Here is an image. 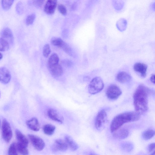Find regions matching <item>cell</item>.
<instances>
[{
	"instance_id": "cell-32",
	"label": "cell",
	"mask_w": 155,
	"mask_h": 155,
	"mask_svg": "<svg viewBox=\"0 0 155 155\" xmlns=\"http://www.w3.org/2000/svg\"><path fill=\"white\" fill-rule=\"evenodd\" d=\"M35 18V14H32L28 15L26 19L25 22L27 25H31L33 23Z\"/></svg>"
},
{
	"instance_id": "cell-35",
	"label": "cell",
	"mask_w": 155,
	"mask_h": 155,
	"mask_svg": "<svg viewBox=\"0 0 155 155\" xmlns=\"http://www.w3.org/2000/svg\"><path fill=\"white\" fill-rule=\"evenodd\" d=\"M62 64L67 67H69L72 66L73 63L70 60L68 59H65L62 62Z\"/></svg>"
},
{
	"instance_id": "cell-24",
	"label": "cell",
	"mask_w": 155,
	"mask_h": 155,
	"mask_svg": "<svg viewBox=\"0 0 155 155\" xmlns=\"http://www.w3.org/2000/svg\"><path fill=\"white\" fill-rule=\"evenodd\" d=\"M59 58L58 55L55 53L53 54L49 58L48 66L53 65L58 63Z\"/></svg>"
},
{
	"instance_id": "cell-23",
	"label": "cell",
	"mask_w": 155,
	"mask_h": 155,
	"mask_svg": "<svg viewBox=\"0 0 155 155\" xmlns=\"http://www.w3.org/2000/svg\"><path fill=\"white\" fill-rule=\"evenodd\" d=\"M155 134L154 130L148 129L144 131L142 134V137L145 140H148L153 137Z\"/></svg>"
},
{
	"instance_id": "cell-21",
	"label": "cell",
	"mask_w": 155,
	"mask_h": 155,
	"mask_svg": "<svg viewBox=\"0 0 155 155\" xmlns=\"http://www.w3.org/2000/svg\"><path fill=\"white\" fill-rule=\"evenodd\" d=\"M16 147L18 152L22 155H28L29 154L27 147L18 143L16 144Z\"/></svg>"
},
{
	"instance_id": "cell-26",
	"label": "cell",
	"mask_w": 155,
	"mask_h": 155,
	"mask_svg": "<svg viewBox=\"0 0 155 155\" xmlns=\"http://www.w3.org/2000/svg\"><path fill=\"white\" fill-rule=\"evenodd\" d=\"M9 47L8 42L2 38H0V51H7Z\"/></svg>"
},
{
	"instance_id": "cell-29",
	"label": "cell",
	"mask_w": 155,
	"mask_h": 155,
	"mask_svg": "<svg viewBox=\"0 0 155 155\" xmlns=\"http://www.w3.org/2000/svg\"><path fill=\"white\" fill-rule=\"evenodd\" d=\"M8 154L12 155H17L18 154L16 144L15 143H13L10 145L8 150Z\"/></svg>"
},
{
	"instance_id": "cell-1",
	"label": "cell",
	"mask_w": 155,
	"mask_h": 155,
	"mask_svg": "<svg viewBox=\"0 0 155 155\" xmlns=\"http://www.w3.org/2000/svg\"><path fill=\"white\" fill-rule=\"evenodd\" d=\"M150 90L143 84L139 85L133 95L135 111L140 115L145 113L148 110V98Z\"/></svg>"
},
{
	"instance_id": "cell-15",
	"label": "cell",
	"mask_w": 155,
	"mask_h": 155,
	"mask_svg": "<svg viewBox=\"0 0 155 155\" xmlns=\"http://www.w3.org/2000/svg\"><path fill=\"white\" fill-rule=\"evenodd\" d=\"M26 124L30 129L34 131H38L40 129L39 121L35 117H33L27 120L26 122Z\"/></svg>"
},
{
	"instance_id": "cell-18",
	"label": "cell",
	"mask_w": 155,
	"mask_h": 155,
	"mask_svg": "<svg viewBox=\"0 0 155 155\" xmlns=\"http://www.w3.org/2000/svg\"><path fill=\"white\" fill-rule=\"evenodd\" d=\"M15 133L17 139L18 141V142L27 147L28 141L25 136L18 129L15 130Z\"/></svg>"
},
{
	"instance_id": "cell-39",
	"label": "cell",
	"mask_w": 155,
	"mask_h": 155,
	"mask_svg": "<svg viewBox=\"0 0 155 155\" xmlns=\"http://www.w3.org/2000/svg\"></svg>"
},
{
	"instance_id": "cell-38",
	"label": "cell",
	"mask_w": 155,
	"mask_h": 155,
	"mask_svg": "<svg viewBox=\"0 0 155 155\" xmlns=\"http://www.w3.org/2000/svg\"><path fill=\"white\" fill-rule=\"evenodd\" d=\"M3 57L2 54L0 52V60H1Z\"/></svg>"
},
{
	"instance_id": "cell-12",
	"label": "cell",
	"mask_w": 155,
	"mask_h": 155,
	"mask_svg": "<svg viewBox=\"0 0 155 155\" xmlns=\"http://www.w3.org/2000/svg\"><path fill=\"white\" fill-rule=\"evenodd\" d=\"M57 0H48L44 7V11L49 15L53 14L55 11Z\"/></svg>"
},
{
	"instance_id": "cell-9",
	"label": "cell",
	"mask_w": 155,
	"mask_h": 155,
	"mask_svg": "<svg viewBox=\"0 0 155 155\" xmlns=\"http://www.w3.org/2000/svg\"><path fill=\"white\" fill-rule=\"evenodd\" d=\"M47 114L49 118L53 120L60 123H63L64 120L63 116L56 110L50 109L48 110Z\"/></svg>"
},
{
	"instance_id": "cell-8",
	"label": "cell",
	"mask_w": 155,
	"mask_h": 155,
	"mask_svg": "<svg viewBox=\"0 0 155 155\" xmlns=\"http://www.w3.org/2000/svg\"><path fill=\"white\" fill-rule=\"evenodd\" d=\"M68 148V146L65 140L61 139L55 140L51 147V150L54 152L65 151Z\"/></svg>"
},
{
	"instance_id": "cell-6",
	"label": "cell",
	"mask_w": 155,
	"mask_h": 155,
	"mask_svg": "<svg viewBox=\"0 0 155 155\" xmlns=\"http://www.w3.org/2000/svg\"><path fill=\"white\" fill-rule=\"evenodd\" d=\"M2 131L3 139L6 142H9L12 139V132L9 123L5 119L2 121Z\"/></svg>"
},
{
	"instance_id": "cell-31",
	"label": "cell",
	"mask_w": 155,
	"mask_h": 155,
	"mask_svg": "<svg viewBox=\"0 0 155 155\" xmlns=\"http://www.w3.org/2000/svg\"><path fill=\"white\" fill-rule=\"evenodd\" d=\"M50 46L48 44H45L43 48V54L44 57H48L51 52Z\"/></svg>"
},
{
	"instance_id": "cell-36",
	"label": "cell",
	"mask_w": 155,
	"mask_h": 155,
	"mask_svg": "<svg viewBox=\"0 0 155 155\" xmlns=\"http://www.w3.org/2000/svg\"><path fill=\"white\" fill-rule=\"evenodd\" d=\"M45 0H35L34 1L35 4L39 6L41 5Z\"/></svg>"
},
{
	"instance_id": "cell-2",
	"label": "cell",
	"mask_w": 155,
	"mask_h": 155,
	"mask_svg": "<svg viewBox=\"0 0 155 155\" xmlns=\"http://www.w3.org/2000/svg\"><path fill=\"white\" fill-rule=\"evenodd\" d=\"M140 117V114L135 111L125 112L116 116L111 121L110 125V130L113 133L119 129L125 123L136 121Z\"/></svg>"
},
{
	"instance_id": "cell-4",
	"label": "cell",
	"mask_w": 155,
	"mask_h": 155,
	"mask_svg": "<svg viewBox=\"0 0 155 155\" xmlns=\"http://www.w3.org/2000/svg\"><path fill=\"white\" fill-rule=\"evenodd\" d=\"M107 120V115L106 110L102 109L98 113L95 120V126L98 130H102L105 126Z\"/></svg>"
},
{
	"instance_id": "cell-37",
	"label": "cell",
	"mask_w": 155,
	"mask_h": 155,
	"mask_svg": "<svg viewBox=\"0 0 155 155\" xmlns=\"http://www.w3.org/2000/svg\"><path fill=\"white\" fill-rule=\"evenodd\" d=\"M150 79L151 81L152 82V83H153V84L155 83V75L154 74L153 75L151 76Z\"/></svg>"
},
{
	"instance_id": "cell-10",
	"label": "cell",
	"mask_w": 155,
	"mask_h": 155,
	"mask_svg": "<svg viewBox=\"0 0 155 155\" xmlns=\"http://www.w3.org/2000/svg\"><path fill=\"white\" fill-rule=\"evenodd\" d=\"M11 79V75L9 70L6 68H0V81L4 84L8 83Z\"/></svg>"
},
{
	"instance_id": "cell-27",
	"label": "cell",
	"mask_w": 155,
	"mask_h": 155,
	"mask_svg": "<svg viewBox=\"0 0 155 155\" xmlns=\"http://www.w3.org/2000/svg\"><path fill=\"white\" fill-rule=\"evenodd\" d=\"M14 0H2L3 8L5 10H9L12 5Z\"/></svg>"
},
{
	"instance_id": "cell-11",
	"label": "cell",
	"mask_w": 155,
	"mask_h": 155,
	"mask_svg": "<svg viewBox=\"0 0 155 155\" xmlns=\"http://www.w3.org/2000/svg\"><path fill=\"white\" fill-rule=\"evenodd\" d=\"M48 67L50 73L54 77H59L63 73L62 68L58 63L48 66Z\"/></svg>"
},
{
	"instance_id": "cell-40",
	"label": "cell",
	"mask_w": 155,
	"mask_h": 155,
	"mask_svg": "<svg viewBox=\"0 0 155 155\" xmlns=\"http://www.w3.org/2000/svg\"></svg>"
},
{
	"instance_id": "cell-16",
	"label": "cell",
	"mask_w": 155,
	"mask_h": 155,
	"mask_svg": "<svg viewBox=\"0 0 155 155\" xmlns=\"http://www.w3.org/2000/svg\"><path fill=\"white\" fill-rule=\"evenodd\" d=\"M113 134L114 137L117 139H123L127 137L129 134V130L126 128H121L115 131Z\"/></svg>"
},
{
	"instance_id": "cell-3",
	"label": "cell",
	"mask_w": 155,
	"mask_h": 155,
	"mask_svg": "<svg viewBox=\"0 0 155 155\" xmlns=\"http://www.w3.org/2000/svg\"><path fill=\"white\" fill-rule=\"evenodd\" d=\"M104 86V82L100 77L94 78L91 81L88 86L89 92L91 94H95L101 91Z\"/></svg>"
},
{
	"instance_id": "cell-28",
	"label": "cell",
	"mask_w": 155,
	"mask_h": 155,
	"mask_svg": "<svg viewBox=\"0 0 155 155\" xmlns=\"http://www.w3.org/2000/svg\"><path fill=\"white\" fill-rule=\"evenodd\" d=\"M64 42L61 38L58 37L52 38L51 41L52 45L60 48Z\"/></svg>"
},
{
	"instance_id": "cell-5",
	"label": "cell",
	"mask_w": 155,
	"mask_h": 155,
	"mask_svg": "<svg viewBox=\"0 0 155 155\" xmlns=\"http://www.w3.org/2000/svg\"><path fill=\"white\" fill-rule=\"evenodd\" d=\"M122 91L117 85L112 84L107 88L106 94L107 97L111 100L117 99L121 95Z\"/></svg>"
},
{
	"instance_id": "cell-20",
	"label": "cell",
	"mask_w": 155,
	"mask_h": 155,
	"mask_svg": "<svg viewBox=\"0 0 155 155\" xmlns=\"http://www.w3.org/2000/svg\"><path fill=\"white\" fill-rule=\"evenodd\" d=\"M55 130V126L52 124H47L45 125L43 127L44 133L48 135H52Z\"/></svg>"
},
{
	"instance_id": "cell-14",
	"label": "cell",
	"mask_w": 155,
	"mask_h": 155,
	"mask_svg": "<svg viewBox=\"0 0 155 155\" xmlns=\"http://www.w3.org/2000/svg\"><path fill=\"white\" fill-rule=\"evenodd\" d=\"M1 38L7 41L9 44H12L14 41V37L11 30L8 28H4L2 31Z\"/></svg>"
},
{
	"instance_id": "cell-34",
	"label": "cell",
	"mask_w": 155,
	"mask_h": 155,
	"mask_svg": "<svg viewBox=\"0 0 155 155\" xmlns=\"http://www.w3.org/2000/svg\"><path fill=\"white\" fill-rule=\"evenodd\" d=\"M148 150L149 153H151V154H154L155 143H153L150 144L148 146Z\"/></svg>"
},
{
	"instance_id": "cell-25",
	"label": "cell",
	"mask_w": 155,
	"mask_h": 155,
	"mask_svg": "<svg viewBox=\"0 0 155 155\" xmlns=\"http://www.w3.org/2000/svg\"><path fill=\"white\" fill-rule=\"evenodd\" d=\"M121 149L124 151L129 152L133 150L134 148V145L130 142H125L121 143Z\"/></svg>"
},
{
	"instance_id": "cell-7",
	"label": "cell",
	"mask_w": 155,
	"mask_h": 155,
	"mask_svg": "<svg viewBox=\"0 0 155 155\" xmlns=\"http://www.w3.org/2000/svg\"><path fill=\"white\" fill-rule=\"evenodd\" d=\"M28 136L31 144L35 149L38 151H41L44 149L45 144L41 138L32 134H29Z\"/></svg>"
},
{
	"instance_id": "cell-30",
	"label": "cell",
	"mask_w": 155,
	"mask_h": 155,
	"mask_svg": "<svg viewBox=\"0 0 155 155\" xmlns=\"http://www.w3.org/2000/svg\"><path fill=\"white\" fill-rule=\"evenodd\" d=\"M16 11L19 15L22 14L23 12V7L22 2H18L16 4L15 7Z\"/></svg>"
},
{
	"instance_id": "cell-19",
	"label": "cell",
	"mask_w": 155,
	"mask_h": 155,
	"mask_svg": "<svg viewBox=\"0 0 155 155\" xmlns=\"http://www.w3.org/2000/svg\"><path fill=\"white\" fill-rule=\"evenodd\" d=\"M65 139L68 147L72 151H75L78 149V144L71 137L66 135L65 137Z\"/></svg>"
},
{
	"instance_id": "cell-22",
	"label": "cell",
	"mask_w": 155,
	"mask_h": 155,
	"mask_svg": "<svg viewBox=\"0 0 155 155\" xmlns=\"http://www.w3.org/2000/svg\"><path fill=\"white\" fill-rule=\"evenodd\" d=\"M61 48L64 51L71 56L74 57L75 54L73 50L70 46L65 42H64L62 45Z\"/></svg>"
},
{
	"instance_id": "cell-17",
	"label": "cell",
	"mask_w": 155,
	"mask_h": 155,
	"mask_svg": "<svg viewBox=\"0 0 155 155\" xmlns=\"http://www.w3.org/2000/svg\"><path fill=\"white\" fill-rule=\"evenodd\" d=\"M131 76L125 71L119 72L116 76V80L119 82L124 83L130 81L131 79Z\"/></svg>"
},
{
	"instance_id": "cell-33",
	"label": "cell",
	"mask_w": 155,
	"mask_h": 155,
	"mask_svg": "<svg viewBox=\"0 0 155 155\" xmlns=\"http://www.w3.org/2000/svg\"><path fill=\"white\" fill-rule=\"evenodd\" d=\"M58 9L59 12L62 15H65L67 12V9L64 5L62 4L59 5Z\"/></svg>"
},
{
	"instance_id": "cell-13",
	"label": "cell",
	"mask_w": 155,
	"mask_h": 155,
	"mask_svg": "<svg viewBox=\"0 0 155 155\" xmlns=\"http://www.w3.org/2000/svg\"><path fill=\"white\" fill-rule=\"evenodd\" d=\"M147 68L146 64L140 62L135 63L134 66V71L143 78L145 77L146 76Z\"/></svg>"
}]
</instances>
